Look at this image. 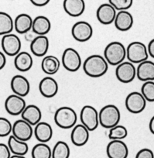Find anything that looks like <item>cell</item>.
<instances>
[{"instance_id": "1f68e13d", "label": "cell", "mask_w": 154, "mask_h": 158, "mask_svg": "<svg viewBox=\"0 0 154 158\" xmlns=\"http://www.w3.org/2000/svg\"><path fill=\"white\" fill-rule=\"evenodd\" d=\"M71 150L68 144L65 141L56 143L52 150V158H69Z\"/></svg>"}, {"instance_id": "74e56055", "label": "cell", "mask_w": 154, "mask_h": 158, "mask_svg": "<svg viewBox=\"0 0 154 158\" xmlns=\"http://www.w3.org/2000/svg\"><path fill=\"white\" fill-rule=\"evenodd\" d=\"M11 153L8 145L0 143V158H10Z\"/></svg>"}, {"instance_id": "4dcf8cb0", "label": "cell", "mask_w": 154, "mask_h": 158, "mask_svg": "<svg viewBox=\"0 0 154 158\" xmlns=\"http://www.w3.org/2000/svg\"><path fill=\"white\" fill-rule=\"evenodd\" d=\"M32 158H52V150L45 143H39L32 149Z\"/></svg>"}, {"instance_id": "f1b7e54d", "label": "cell", "mask_w": 154, "mask_h": 158, "mask_svg": "<svg viewBox=\"0 0 154 158\" xmlns=\"http://www.w3.org/2000/svg\"><path fill=\"white\" fill-rule=\"evenodd\" d=\"M8 147L10 151L14 155L25 156L29 150V146L27 142L19 140L13 135H10L8 139Z\"/></svg>"}, {"instance_id": "f35d334b", "label": "cell", "mask_w": 154, "mask_h": 158, "mask_svg": "<svg viewBox=\"0 0 154 158\" xmlns=\"http://www.w3.org/2000/svg\"><path fill=\"white\" fill-rule=\"evenodd\" d=\"M30 1L33 5L38 7L45 6L50 2V0H30Z\"/></svg>"}, {"instance_id": "f546056e", "label": "cell", "mask_w": 154, "mask_h": 158, "mask_svg": "<svg viewBox=\"0 0 154 158\" xmlns=\"http://www.w3.org/2000/svg\"><path fill=\"white\" fill-rule=\"evenodd\" d=\"M14 29V21L10 14L0 12V36L11 33Z\"/></svg>"}, {"instance_id": "44dd1931", "label": "cell", "mask_w": 154, "mask_h": 158, "mask_svg": "<svg viewBox=\"0 0 154 158\" xmlns=\"http://www.w3.org/2000/svg\"><path fill=\"white\" fill-rule=\"evenodd\" d=\"M63 7L65 13L70 16L78 17L85 10V0H64Z\"/></svg>"}, {"instance_id": "cb8c5ba5", "label": "cell", "mask_w": 154, "mask_h": 158, "mask_svg": "<svg viewBox=\"0 0 154 158\" xmlns=\"http://www.w3.org/2000/svg\"><path fill=\"white\" fill-rule=\"evenodd\" d=\"M21 117L30 125L36 126L41 122L42 112L38 106L35 105H28L21 114Z\"/></svg>"}, {"instance_id": "d6a6232c", "label": "cell", "mask_w": 154, "mask_h": 158, "mask_svg": "<svg viewBox=\"0 0 154 158\" xmlns=\"http://www.w3.org/2000/svg\"><path fill=\"white\" fill-rule=\"evenodd\" d=\"M128 136V130L124 126L117 125L109 130V138L111 140H123Z\"/></svg>"}, {"instance_id": "484cf974", "label": "cell", "mask_w": 154, "mask_h": 158, "mask_svg": "<svg viewBox=\"0 0 154 158\" xmlns=\"http://www.w3.org/2000/svg\"><path fill=\"white\" fill-rule=\"evenodd\" d=\"M51 29L50 19L44 16H38L33 19L32 30L37 36H46Z\"/></svg>"}, {"instance_id": "7a4b0ae2", "label": "cell", "mask_w": 154, "mask_h": 158, "mask_svg": "<svg viewBox=\"0 0 154 158\" xmlns=\"http://www.w3.org/2000/svg\"><path fill=\"white\" fill-rule=\"evenodd\" d=\"M99 125L105 129H112L119 125L121 118V113L116 106L112 104L106 105L99 112Z\"/></svg>"}, {"instance_id": "e575fe53", "label": "cell", "mask_w": 154, "mask_h": 158, "mask_svg": "<svg viewBox=\"0 0 154 158\" xmlns=\"http://www.w3.org/2000/svg\"><path fill=\"white\" fill-rule=\"evenodd\" d=\"M13 131V124L9 119L0 117V137L10 136Z\"/></svg>"}, {"instance_id": "ba28073f", "label": "cell", "mask_w": 154, "mask_h": 158, "mask_svg": "<svg viewBox=\"0 0 154 158\" xmlns=\"http://www.w3.org/2000/svg\"><path fill=\"white\" fill-rule=\"evenodd\" d=\"M1 46L4 54L13 57L20 52L22 44L19 36L11 33L2 36Z\"/></svg>"}, {"instance_id": "52a82bcc", "label": "cell", "mask_w": 154, "mask_h": 158, "mask_svg": "<svg viewBox=\"0 0 154 158\" xmlns=\"http://www.w3.org/2000/svg\"><path fill=\"white\" fill-rule=\"evenodd\" d=\"M61 63L67 71L75 72L81 67V57L75 49L68 48L64 51Z\"/></svg>"}, {"instance_id": "7bdbcfd3", "label": "cell", "mask_w": 154, "mask_h": 158, "mask_svg": "<svg viewBox=\"0 0 154 158\" xmlns=\"http://www.w3.org/2000/svg\"><path fill=\"white\" fill-rule=\"evenodd\" d=\"M10 158H27L25 156H21V155H14L13 154Z\"/></svg>"}, {"instance_id": "30bf717a", "label": "cell", "mask_w": 154, "mask_h": 158, "mask_svg": "<svg viewBox=\"0 0 154 158\" xmlns=\"http://www.w3.org/2000/svg\"><path fill=\"white\" fill-rule=\"evenodd\" d=\"M73 38L77 42H87L93 36V28L89 23L86 21H78L71 28Z\"/></svg>"}, {"instance_id": "2e32d148", "label": "cell", "mask_w": 154, "mask_h": 158, "mask_svg": "<svg viewBox=\"0 0 154 158\" xmlns=\"http://www.w3.org/2000/svg\"><path fill=\"white\" fill-rule=\"evenodd\" d=\"M10 87L13 93L23 98L27 96L30 91V81L27 77L20 74L13 76L11 79Z\"/></svg>"}, {"instance_id": "60d3db41", "label": "cell", "mask_w": 154, "mask_h": 158, "mask_svg": "<svg viewBox=\"0 0 154 158\" xmlns=\"http://www.w3.org/2000/svg\"><path fill=\"white\" fill-rule=\"evenodd\" d=\"M6 64V54L3 52L0 51V70L3 69L4 67Z\"/></svg>"}, {"instance_id": "277c9868", "label": "cell", "mask_w": 154, "mask_h": 158, "mask_svg": "<svg viewBox=\"0 0 154 158\" xmlns=\"http://www.w3.org/2000/svg\"><path fill=\"white\" fill-rule=\"evenodd\" d=\"M77 115L75 110L68 106H63L57 109L54 114V122L61 129L68 130L75 127Z\"/></svg>"}, {"instance_id": "7c38bea8", "label": "cell", "mask_w": 154, "mask_h": 158, "mask_svg": "<svg viewBox=\"0 0 154 158\" xmlns=\"http://www.w3.org/2000/svg\"><path fill=\"white\" fill-rule=\"evenodd\" d=\"M12 134L19 140L27 142L31 139L33 135V126L23 118L18 119L13 124Z\"/></svg>"}, {"instance_id": "4fadbf2b", "label": "cell", "mask_w": 154, "mask_h": 158, "mask_svg": "<svg viewBox=\"0 0 154 158\" xmlns=\"http://www.w3.org/2000/svg\"><path fill=\"white\" fill-rule=\"evenodd\" d=\"M27 106L25 99L19 95L13 94L9 95L5 101L6 111L11 115H19L22 114Z\"/></svg>"}, {"instance_id": "9a60e30c", "label": "cell", "mask_w": 154, "mask_h": 158, "mask_svg": "<svg viewBox=\"0 0 154 158\" xmlns=\"http://www.w3.org/2000/svg\"><path fill=\"white\" fill-rule=\"evenodd\" d=\"M109 158H127L129 149L123 140H111L106 147Z\"/></svg>"}, {"instance_id": "8fae6325", "label": "cell", "mask_w": 154, "mask_h": 158, "mask_svg": "<svg viewBox=\"0 0 154 158\" xmlns=\"http://www.w3.org/2000/svg\"><path fill=\"white\" fill-rule=\"evenodd\" d=\"M146 100L141 92H132L127 95L125 105L129 112L139 114L143 112L146 106Z\"/></svg>"}, {"instance_id": "5bb4252c", "label": "cell", "mask_w": 154, "mask_h": 158, "mask_svg": "<svg viewBox=\"0 0 154 158\" xmlns=\"http://www.w3.org/2000/svg\"><path fill=\"white\" fill-rule=\"evenodd\" d=\"M117 10L110 3H103L100 5L96 11V17L100 23L109 25L114 23Z\"/></svg>"}, {"instance_id": "9c48e42d", "label": "cell", "mask_w": 154, "mask_h": 158, "mask_svg": "<svg viewBox=\"0 0 154 158\" xmlns=\"http://www.w3.org/2000/svg\"><path fill=\"white\" fill-rule=\"evenodd\" d=\"M115 76L120 82L124 84L130 83L136 77V68L131 62L123 61L116 66Z\"/></svg>"}, {"instance_id": "8d00e7d4", "label": "cell", "mask_w": 154, "mask_h": 158, "mask_svg": "<svg viewBox=\"0 0 154 158\" xmlns=\"http://www.w3.org/2000/svg\"><path fill=\"white\" fill-rule=\"evenodd\" d=\"M135 158H154V153L150 149L143 148L139 150L135 155Z\"/></svg>"}, {"instance_id": "d4e9b609", "label": "cell", "mask_w": 154, "mask_h": 158, "mask_svg": "<svg viewBox=\"0 0 154 158\" xmlns=\"http://www.w3.org/2000/svg\"><path fill=\"white\" fill-rule=\"evenodd\" d=\"M33 19L27 13L18 15L14 20V29L19 34H24L32 30Z\"/></svg>"}, {"instance_id": "ffe728a7", "label": "cell", "mask_w": 154, "mask_h": 158, "mask_svg": "<svg viewBox=\"0 0 154 158\" xmlns=\"http://www.w3.org/2000/svg\"><path fill=\"white\" fill-rule=\"evenodd\" d=\"M133 16L127 10L119 11L114 21L115 28L122 32L128 31L130 30L133 26Z\"/></svg>"}, {"instance_id": "5b68a950", "label": "cell", "mask_w": 154, "mask_h": 158, "mask_svg": "<svg viewBox=\"0 0 154 158\" xmlns=\"http://www.w3.org/2000/svg\"><path fill=\"white\" fill-rule=\"evenodd\" d=\"M126 57L132 64H140L148 60L147 47L142 42H132L126 48Z\"/></svg>"}, {"instance_id": "7402d4cb", "label": "cell", "mask_w": 154, "mask_h": 158, "mask_svg": "<svg viewBox=\"0 0 154 158\" xmlns=\"http://www.w3.org/2000/svg\"><path fill=\"white\" fill-rule=\"evenodd\" d=\"M136 77L144 82L154 81V62L146 60L139 64L136 68Z\"/></svg>"}, {"instance_id": "d6986e66", "label": "cell", "mask_w": 154, "mask_h": 158, "mask_svg": "<svg viewBox=\"0 0 154 158\" xmlns=\"http://www.w3.org/2000/svg\"><path fill=\"white\" fill-rule=\"evenodd\" d=\"M89 130L82 124H77L72 128L71 133V142L77 147H82L89 139Z\"/></svg>"}, {"instance_id": "b9f144b4", "label": "cell", "mask_w": 154, "mask_h": 158, "mask_svg": "<svg viewBox=\"0 0 154 158\" xmlns=\"http://www.w3.org/2000/svg\"><path fill=\"white\" fill-rule=\"evenodd\" d=\"M149 131L154 135V115L151 118L150 121H149Z\"/></svg>"}, {"instance_id": "ab89813d", "label": "cell", "mask_w": 154, "mask_h": 158, "mask_svg": "<svg viewBox=\"0 0 154 158\" xmlns=\"http://www.w3.org/2000/svg\"><path fill=\"white\" fill-rule=\"evenodd\" d=\"M147 50L149 56H150L151 57L154 59V38L149 41L147 47Z\"/></svg>"}, {"instance_id": "83f0119b", "label": "cell", "mask_w": 154, "mask_h": 158, "mask_svg": "<svg viewBox=\"0 0 154 158\" xmlns=\"http://www.w3.org/2000/svg\"><path fill=\"white\" fill-rule=\"evenodd\" d=\"M60 68V61L57 57L53 55L45 56L41 62V68L45 74L53 75L57 73Z\"/></svg>"}, {"instance_id": "ac0fdd59", "label": "cell", "mask_w": 154, "mask_h": 158, "mask_svg": "<svg viewBox=\"0 0 154 158\" xmlns=\"http://www.w3.org/2000/svg\"><path fill=\"white\" fill-rule=\"evenodd\" d=\"M50 42L47 36H37L30 43V51L36 57H44L48 52Z\"/></svg>"}, {"instance_id": "e0dca14e", "label": "cell", "mask_w": 154, "mask_h": 158, "mask_svg": "<svg viewBox=\"0 0 154 158\" xmlns=\"http://www.w3.org/2000/svg\"><path fill=\"white\" fill-rule=\"evenodd\" d=\"M39 90L41 95L45 98H53L58 92V84L55 79L47 76L44 77L40 82Z\"/></svg>"}, {"instance_id": "d590c367", "label": "cell", "mask_w": 154, "mask_h": 158, "mask_svg": "<svg viewBox=\"0 0 154 158\" xmlns=\"http://www.w3.org/2000/svg\"><path fill=\"white\" fill-rule=\"evenodd\" d=\"M110 3L117 11L128 10L132 7L133 0H109Z\"/></svg>"}, {"instance_id": "8992f818", "label": "cell", "mask_w": 154, "mask_h": 158, "mask_svg": "<svg viewBox=\"0 0 154 158\" xmlns=\"http://www.w3.org/2000/svg\"><path fill=\"white\" fill-rule=\"evenodd\" d=\"M99 112L91 106H85L81 110L80 118L82 125L89 131H94L99 126Z\"/></svg>"}, {"instance_id": "4316f807", "label": "cell", "mask_w": 154, "mask_h": 158, "mask_svg": "<svg viewBox=\"0 0 154 158\" xmlns=\"http://www.w3.org/2000/svg\"><path fill=\"white\" fill-rule=\"evenodd\" d=\"M33 64V60L32 56L29 53L22 51L15 56L14 65L15 68L21 72H26L30 71Z\"/></svg>"}, {"instance_id": "836d02e7", "label": "cell", "mask_w": 154, "mask_h": 158, "mask_svg": "<svg viewBox=\"0 0 154 158\" xmlns=\"http://www.w3.org/2000/svg\"><path fill=\"white\" fill-rule=\"evenodd\" d=\"M141 93L146 100L149 102H154V81H145L142 85Z\"/></svg>"}, {"instance_id": "6da1fadb", "label": "cell", "mask_w": 154, "mask_h": 158, "mask_svg": "<svg viewBox=\"0 0 154 158\" xmlns=\"http://www.w3.org/2000/svg\"><path fill=\"white\" fill-rule=\"evenodd\" d=\"M109 69V63L104 57L99 54H93L87 57L84 61L83 70L91 77H100L105 75Z\"/></svg>"}, {"instance_id": "3957f363", "label": "cell", "mask_w": 154, "mask_h": 158, "mask_svg": "<svg viewBox=\"0 0 154 158\" xmlns=\"http://www.w3.org/2000/svg\"><path fill=\"white\" fill-rule=\"evenodd\" d=\"M104 57L109 64L117 66L126 58V48L121 42H111L105 48Z\"/></svg>"}, {"instance_id": "603a6c76", "label": "cell", "mask_w": 154, "mask_h": 158, "mask_svg": "<svg viewBox=\"0 0 154 158\" xmlns=\"http://www.w3.org/2000/svg\"><path fill=\"white\" fill-rule=\"evenodd\" d=\"M33 134L40 143H47L53 136V129L46 122H40L33 129Z\"/></svg>"}]
</instances>
